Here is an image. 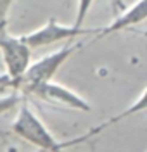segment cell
I'll use <instances>...</instances> for the list:
<instances>
[{
    "instance_id": "3957f363",
    "label": "cell",
    "mask_w": 147,
    "mask_h": 152,
    "mask_svg": "<svg viewBox=\"0 0 147 152\" xmlns=\"http://www.w3.org/2000/svg\"><path fill=\"white\" fill-rule=\"evenodd\" d=\"M0 56L5 66V78L16 88L31 64V48L21 37H12L5 29L0 31Z\"/></svg>"
},
{
    "instance_id": "ba28073f",
    "label": "cell",
    "mask_w": 147,
    "mask_h": 152,
    "mask_svg": "<svg viewBox=\"0 0 147 152\" xmlns=\"http://www.w3.org/2000/svg\"><path fill=\"white\" fill-rule=\"evenodd\" d=\"M23 100V95L19 92H12L7 95H0V116L5 113H9L10 109H14L16 105L21 104Z\"/></svg>"
},
{
    "instance_id": "9c48e42d",
    "label": "cell",
    "mask_w": 147,
    "mask_h": 152,
    "mask_svg": "<svg viewBox=\"0 0 147 152\" xmlns=\"http://www.w3.org/2000/svg\"><path fill=\"white\" fill-rule=\"evenodd\" d=\"M94 2H95V0H78V5H76V18H75V23H73L75 28H83L85 19H87V16H88V10H90V7H92Z\"/></svg>"
},
{
    "instance_id": "5b68a950",
    "label": "cell",
    "mask_w": 147,
    "mask_h": 152,
    "mask_svg": "<svg viewBox=\"0 0 147 152\" xmlns=\"http://www.w3.org/2000/svg\"><path fill=\"white\" fill-rule=\"evenodd\" d=\"M24 94L35 95V97H38L45 102H50V104H59L64 105V107H69V109H75V111L90 113V104L81 95H78L75 90H71L68 86L52 81V80L45 81V83H40L37 86H31Z\"/></svg>"
},
{
    "instance_id": "30bf717a",
    "label": "cell",
    "mask_w": 147,
    "mask_h": 152,
    "mask_svg": "<svg viewBox=\"0 0 147 152\" xmlns=\"http://www.w3.org/2000/svg\"><path fill=\"white\" fill-rule=\"evenodd\" d=\"M16 0H0V31L7 29V18H9L10 5Z\"/></svg>"
},
{
    "instance_id": "5bb4252c",
    "label": "cell",
    "mask_w": 147,
    "mask_h": 152,
    "mask_svg": "<svg viewBox=\"0 0 147 152\" xmlns=\"http://www.w3.org/2000/svg\"><path fill=\"white\" fill-rule=\"evenodd\" d=\"M37 152H45V151H40V149H38V151H37Z\"/></svg>"
},
{
    "instance_id": "7c38bea8",
    "label": "cell",
    "mask_w": 147,
    "mask_h": 152,
    "mask_svg": "<svg viewBox=\"0 0 147 152\" xmlns=\"http://www.w3.org/2000/svg\"><path fill=\"white\" fill-rule=\"evenodd\" d=\"M0 85H9V81H7L5 76H0Z\"/></svg>"
},
{
    "instance_id": "52a82bcc",
    "label": "cell",
    "mask_w": 147,
    "mask_h": 152,
    "mask_svg": "<svg viewBox=\"0 0 147 152\" xmlns=\"http://www.w3.org/2000/svg\"><path fill=\"white\" fill-rule=\"evenodd\" d=\"M147 111V86L144 88V92H142V95L138 97L137 100L133 102V104H130L125 109V111H121L119 114H116V116H113L111 119H108L106 123L99 124V126H95V128H90L87 133H83L81 137H76V138H71V143L73 145H78V143H83V142H88L92 137H95V135H99V133L102 132L104 128H108V126H113V124L119 123V121H123V119H127V118H132V116H135V114H140V113H146Z\"/></svg>"
},
{
    "instance_id": "9a60e30c",
    "label": "cell",
    "mask_w": 147,
    "mask_h": 152,
    "mask_svg": "<svg viewBox=\"0 0 147 152\" xmlns=\"http://www.w3.org/2000/svg\"><path fill=\"white\" fill-rule=\"evenodd\" d=\"M90 152H92V151H90Z\"/></svg>"
},
{
    "instance_id": "8fae6325",
    "label": "cell",
    "mask_w": 147,
    "mask_h": 152,
    "mask_svg": "<svg viewBox=\"0 0 147 152\" xmlns=\"http://www.w3.org/2000/svg\"><path fill=\"white\" fill-rule=\"evenodd\" d=\"M109 2H111V5L114 9V14H119L121 10L127 7V0H109Z\"/></svg>"
},
{
    "instance_id": "6da1fadb",
    "label": "cell",
    "mask_w": 147,
    "mask_h": 152,
    "mask_svg": "<svg viewBox=\"0 0 147 152\" xmlns=\"http://www.w3.org/2000/svg\"><path fill=\"white\" fill-rule=\"evenodd\" d=\"M10 130L19 138L35 145L40 151L64 152L69 147V142H61L52 135V132L42 123V119L28 104H19V111H18L16 119L10 124Z\"/></svg>"
},
{
    "instance_id": "4fadbf2b",
    "label": "cell",
    "mask_w": 147,
    "mask_h": 152,
    "mask_svg": "<svg viewBox=\"0 0 147 152\" xmlns=\"http://www.w3.org/2000/svg\"><path fill=\"white\" fill-rule=\"evenodd\" d=\"M0 138H2V140H5V138H7V133L4 132L2 128H0Z\"/></svg>"
},
{
    "instance_id": "277c9868",
    "label": "cell",
    "mask_w": 147,
    "mask_h": 152,
    "mask_svg": "<svg viewBox=\"0 0 147 152\" xmlns=\"http://www.w3.org/2000/svg\"><path fill=\"white\" fill-rule=\"evenodd\" d=\"M94 33H100L99 28H75L73 24H62L59 23L56 18H50L43 26L38 29L21 35L23 42L28 45L29 48H40V47H49L57 42H64V40H71L80 35H94Z\"/></svg>"
},
{
    "instance_id": "8992f818",
    "label": "cell",
    "mask_w": 147,
    "mask_h": 152,
    "mask_svg": "<svg viewBox=\"0 0 147 152\" xmlns=\"http://www.w3.org/2000/svg\"><path fill=\"white\" fill-rule=\"evenodd\" d=\"M147 21V0H137L135 4H132L130 7H125L119 14L114 16V19L111 21L108 28L100 29V37H108L118 31L128 29L132 26H137L140 23Z\"/></svg>"
},
{
    "instance_id": "7a4b0ae2",
    "label": "cell",
    "mask_w": 147,
    "mask_h": 152,
    "mask_svg": "<svg viewBox=\"0 0 147 152\" xmlns=\"http://www.w3.org/2000/svg\"><path fill=\"white\" fill-rule=\"evenodd\" d=\"M81 47H83L81 42L66 43L64 47L50 52V54H47L45 57H40L37 62L29 64L28 71H26L24 76L21 78V81L18 83L16 90L26 92L31 86H37V85H40V83H45V81L54 80V76L57 75V71L64 66V62H68L69 57L75 56Z\"/></svg>"
}]
</instances>
